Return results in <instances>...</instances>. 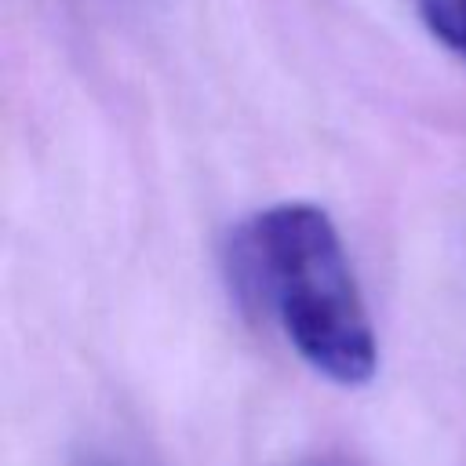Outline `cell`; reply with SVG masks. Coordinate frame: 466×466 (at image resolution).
Returning a JSON list of instances; mask_svg holds the SVG:
<instances>
[{"label": "cell", "instance_id": "obj_1", "mask_svg": "<svg viewBox=\"0 0 466 466\" xmlns=\"http://www.w3.org/2000/svg\"><path fill=\"white\" fill-rule=\"evenodd\" d=\"M244 299L269 309L299 357L339 386H364L379 342L331 215L306 200L273 204L233 240Z\"/></svg>", "mask_w": 466, "mask_h": 466}, {"label": "cell", "instance_id": "obj_2", "mask_svg": "<svg viewBox=\"0 0 466 466\" xmlns=\"http://www.w3.org/2000/svg\"><path fill=\"white\" fill-rule=\"evenodd\" d=\"M426 29L455 55L466 58V0H415Z\"/></svg>", "mask_w": 466, "mask_h": 466}]
</instances>
